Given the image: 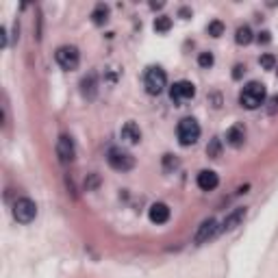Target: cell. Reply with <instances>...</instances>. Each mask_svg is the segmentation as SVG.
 I'll list each match as a JSON object with an SVG mask.
<instances>
[{"label":"cell","instance_id":"6da1fadb","mask_svg":"<svg viewBox=\"0 0 278 278\" xmlns=\"http://www.w3.org/2000/svg\"><path fill=\"white\" fill-rule=\"evenodd\" d=\"M265 100H268V89H265V85L259 83V80H250V83L239 91V105L243 109H248V111L259 109Z\"/></svg>","mask_w":278,"mask_h":278},{"label":"cell","instance_id":"7a4b0ae2","mask_svg":"<svg viewBox=\"0 0 278 278\" xmlns=\"http://www.w3.org/2000/svg\"><path fill=\"white\" fill-rule=\"evenodd\" d=\"M176 137L181 146H194L200 137V124L194 118H183L176 126Z\"/></svg>","mask_w":278,"mask_h":278},{"label":"cell","instance_id":"5bb4252c","mask_svg":"<svg viewBox=\"0 0 278 278\" xmlns=\"http://www.w3.org/2000/svg\"><path fill=\"white\" fill-rule=\"evenodd\" d=\"M243 217H246V209L243 206H239V209H235L231 215L226 217L224 222H222V226H220V231H233L235 226H239L243 222Z\"/></svg>","mask_w":278,"mask_h":278},{"label":"cell","instance_id":"5b68a950","mask_svg":"<svg viewBox=\"0 0 278 278\" xmlns=\"http://www.w3.org/2000/svg\"><path fill=\"white\" fill-rule=\"evenodd\" d=\"M13 217H15V222H20V224H31V222L37 217V204L33 202L31 198L15 200V204H13Z\"/></svg>","mask_w":278,"mask_h":278},{"label":"cell","instance_id":"484cf974","mask_svg":"<svg viewBox=\"0 0 278 278\" xmlns=\"http://www.w3.org/2000/svg\"><path fill=\"white\" fill-rule=\"evenodd\" d=\"M0 46L7 48V29H4V26L0 29Z\"/></svg>","mask_w":278,"mask_h":278},{"label":"cell","instance_id":"cb8c5ba5","mask_svg":"<svg viewBox=\"0 0 278 278\" xmlns=\"http://www.w3.org/2000/svg\"><path fill=\"white\" fill-rule=\"evenodd\" d=\"M243 72H246V65H241V63H239V65H235V72H233V79H235V80H239V79H241V76H243Z\"/></svg>","mask_w":278,"mask_h":278},{"label":"cell","instance_id":"4fadbf2b","mask_svg":"<svg viewBox=\"0 0 278 278\" xmlns=\"http://www.w3.org/2000/svg\"><path fill=\"white\" fill-rule=\"evenodd\" d=\"M119 135H122V139L126 141V144H139V139H141V130L135 122L124 124L122 130H119Z\"/></svg>","mask_w":278,"mask_h":278},{"label":"cell","instance_id":"3957f363","mask_svg":"<svg viewBox=\"0 0 278 278\" xmlns=\"http://www.w3.org/2000/svg\"><path fill=\"white\" fill-rule=\"evenodd\" d=\"M144 85H146V91L150 96H159L167 85V76L165 72L159 68V65H152V68L146 70V76H144Z\"/></svg>","mask_w":278,"mask_h":278},{"label":"cell","instance_id":"9c48e42d","mask_svg":"<svg viewBox=\"0 0 278 278\" xmlns=\"http://www.w3.org/2000/svg\"><path fill=\"white\" fill-rule=\"evenodd\" d=\"M217 233H220V226H217V220H213V217H209V220H204L202 224L198 226V231H196V237L194 241L198 243V246H202V243H206L209 239H213Z\"/></svg>","mask_w":278,"mask_h":278},{"label":"cell","instance_id":"9a60e30c","mask_svg":"<svg viewBox=\"0 0 278 278\" xmlns=\"http://www.w3.org/2000/svg\"><path fill=\"white\" fill-rule=\"evenodd\" d=\"M80 91H83L85 98H96V91H98V83H96V74H87L83 80H80Z\"/></svg>","mask_w":278,"mask_h":278},{"label":"cell","instance_id":"30bf717a","mask_svg":"<svg viewBox=\"0 0 278 278\" xmlns=\"http://www.w3.org/2000/svg\"><path fill=\"white\" fill-rule=\"evenodd\" d=\"M196 183H198V187L202 192H213L217 185H220V176L213 170H202L198 174V178H196Z\"/></svg>","mask_w":278,"mask_h":278},{"label":"cell","instance_id":"d6986e66","mask_svg":"<svg viewBox=\"0 0 278 278\" xmlns=\"http://www.w3.org/2000/svg\"><path fill=\"white\" fill-rule=\"evenodd\" d=\"M220 152H222V141L220 139H211V144L206 146V155L211 157V159H217V157H220Z\"/></svg>","mask_w":278,"mask_h":278},{"label":"cell","instance_id":"44dd1931","mask_svg":"<svg viewBox=\"0 0 278 278\" xmlns=\"http://www.w3.org/2000/svg\"><path fill=\"white\" fill-rule=\"evenodd\" d=\"M222 33H224V24H222L220 20H213V22H211V24H209V35H211V37H220Z\"/></svg>","mask_w":278,"mask_h":278},{"label":"cell","instance_id":"277c9868","mask_svg":"<svg viewBox=\"0 0 278 278\" xmlns=\"http://www.w3.org/2000/svg\"><path fill=\"white\" fill-rule=\"evenodd\" d=\"M107 161H109V165L118 172H128L135 167V157L130 155V152L122 150V148H109Z\"/></svg>","mask_w":278,"mask_h":278},{"label":"cell","instance_id":"8fae6325","mask_svg":"<svg viewBox=\"0 0 278 278\" xmlns=\"http://www.w3.org/2000/svg\"><path fill=\"white\" fill-rule=\"evenodd\" d=\"M148 217L152 224H165L170 220V206L163 204V202H155L148 209Z\"/></svg>","mask_w":278,"mask_h":278},{"label":"cell","instance_id":"d4e9b609","mask_svg":"<svg viewBox=\"0 0 278 278\" xmlns=\"http://www.w3.org/2000/svg\"><path fill=\"white\" fill-rule=\"evenodd\" d=\"M259 43H270L272 41V37H270V31H263V33H259Z\"/></svg>","mask_w":278,"mask_h":278},{"label":"cell","instance_id":"7402d4cb","mask_svg":"<svg viewBox=\"0 0 278 278\" xmlns=\"http://www.w3.org/2000/svg\"><path fill=\"white\" fill-rule=\"evenodd\" d=\"M213 54L211 52H200V57H198V63H200V68H211L213 65Z\"/></svg>","mask_w":278,"mask_h":278},{"label":"cell","instance_id":"8992f818","mask_svg":"<svg viewBox=\"0 0 278 278\" xmlns=\"http://www.w3.org/2000/svg\"><path fill=\"white\" fill-rule=\"evenodd\" d=\"M54 61L61 65L63 70H76L80 63V52L76 46H61L54 52Z\"/></svg>","mask_w":278,"mask_h":278},{"label":"cell","instance_id":"603a6c76","mask_svg":"<svg viewBox=\"0 0 278 278\" xmlns=\"http://www.w3.org/2000/svg\"><path fill=\"white\" fill-rule=\"evenodd\" d=\"M265 109H268L270 116H276V113H278V94L270 98V100H268V107H265Z\"/></svg>","mask_w":278,"mask_h":278},{"label":"cell","instance_id":"ba28073f","mask_svg":"<svg viewBox=\"0 0 278 278\" xmlns=\"http://www.w3.org/2000/svg\"><path fill=\"white\" fill-rule=\"evenodd\" d=\"M57 157L63 165H70V163L74 161L76 148H74V141L70 135H61V137L57 139Z\"/></svg>","mask_w":278,"mask_h":278},{"label":"cell","instance_id":"e0dca14e","mask_svg":"<svg viewBox=\"0 0 278 278\" xmlns=\"http://www.w3.org/2000/svg\"><path fill=\"white\" fill-rule=\"evenodd\" d=\"M254 37H252V31H250V26L248 24H243V26H239L237 33H235V41L239 43V46H248L250 41H252Z\"/></svg>","mask_w":278,"mask_h":278},{"label":"cell","instance_id":"4316f807","mask_svg":"<svg viewBox=\"0 0 278 278\" xmlns=\"http://www.w3.org/2000/svg\"><path fill=\"white\" fill-rule=\"evenodd\" d=\"M163 161H165V167H170V165L176 167V165H178V161H176V159L172 161V155H165V159H163Z\"/></svg>","mask_w":278,"mask_h":278},{"label":"cell","instance_id":"52a82bcc","mask_svg":"<svg viewBox=\"0 0 278 278\" xmlns=\"http://www.w3.org/2000/svg\"><path fill=\"white\" fill-rule=\"evenodd\" d=\"M194 96H196V85L189 83V80H178V83H174L170 87V98H172V102H176V105L192 100Z\"/></svg>","mask_w":278,"mask_h":278},{"label":"cell","instance_id":"2e32d148","mask_svg":"<svg viewBox=\"0 0 278 278\" xmlns=\"http://www.w3.org/2000/svg\"><path fill=\"white\" fill-rule=\"evenodd\" d=\"M91 20H94V24H98V26H102L105 22L109 20V7L107 4H96V9L91 11Z\"/></svg>","mask_w":278,"mask_h":278},{"label":"cell","instance_id":"7c38bea8","mask_svg":"<svg viewBox=\"0 0 278 278\" xmlns=\"http://www.w3.org/2000/svg\"><path fill=\"white\" fill-rule=\"evenodd\" d=\"M243 141H246V128L241 124H235L226 130V144L233 146V148H241Z\"/></svg>","mask_w":278,"mask_h":278},{"label":"cell","instance_id":"ffe728a7","mask_svg":"<svg viewBox=\"0 0 278 278\" xmlns=\"http://www.w3.org/2000/svg\"><path fill=\"white\" fill-rule=\"evenodd\" d=\"M259 63H261V68H265V70H274L276 68V59H274V54H270V52L261 54Z\"/></svg>","mask_w":278,"mask_h":278},{"label":"cell","instance_id":"ac0fdd59","mask_svg":"<svg viewBox=\"0 0 278 278\" xmlns=\"http://www.w3.org/2000/svg\"><path fill=\"white\" fill-rule=\"evenodd\" d=\"M172 29V18H167V15H159V18L155 20V31L157 33H167Z\"/></svg>","mask_w":278,"mask_h":278}]
</instances>
